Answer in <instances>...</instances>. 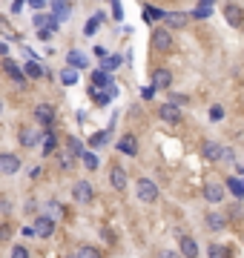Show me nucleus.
Wrapping results in <instances>:
<instances>
[{"label":"nucleus","mask_w":244,"mask_h":258,"mask_svg":"<svg viewBox=\"0 0 244 258\" xmlns=\"http://www.w3.org/2000/svg\"><path fill=\"white\" fill-rule=\"evenodd\" d=\"M152 49H158V52H170L173 49V32L170 29H155L150 37Z\"/></svg>","instance_id":"f257e3e1"},{"label":"nucleus","mask_w":244,"mask_h":258,"mask_svg":"<svg viewBox=\"0 0 244 258\" xmlns=\"http://www.w3.org/2000/svg\"><path fill=\"white\" fill-rule=\"evenodd\" d=\"M135 189H138V198L144 201V204H152V201H158V187L152 184L150 178H141Z\"/></svg>","instance_id":"f03ea898"},{"label":"nucleus","mask_w":244,"mask_h":258,"mask_svg":"<svg viewBox=\"0 0 244 258\" xmlns=\"http://www.w3.org/2000/svg\"><path fill=\"white\" fill-rule=\"evenodd\" d=\"M17 169H20V158H17V155L0 152V172H3V175H14Z\"/></svg>","instance_id":"7ed1b4c3"},{"label":"nucleus","mask_w":244,"mask_h":258,"mask_svg":"<svg viewBox=\"0 0 244 258\" xmlns=\"http://www.w3.org/2000/svg\"><path fill=\"white\" fill-rule=\"evenodd\" d=\"M72 198L78 201V204H89V201H92V187H89L86 181H78V184L72 187Z\"/></svg>","instance_id":"20e7f679"},{"label":"nucleus","mask_w":244,"mask_h":258,"mask_svg":"<svg viewBox=\"0 0 244 258\" xmlns=\"http://www.w3.org/2000/svg\"><path fill=\"white\" fill-rule=\"evenodd\" d=\"M52 233H55V221H52V218H46V215L35 218V235L37 238H49Z\"/></svg>","instance_id":"39448f33"},{"label":"nucleus","mask_w":244,"mask_h":258,"mask_svg":"<svg viewBox=\"0 0 244 258\" xmlns=\"http://www.w3.org/2000/svg\"><path fill=\"white\" fill-rule=\"evenodd\" d=\"M204 201L221 204V201H224V184H207V187H204Z\"/></svg>","instance_id":"423d86ee"},{"label":"nucleus","mask_w":244,"mask_h":258,"mask_svg":"<svg viewBox=\"0 0 244 258\" xmlns=\"http://www.w3.org/2000/svg\"><path fill=\"white\" fill-rule=\"evenodd\" d=\"M158 112H161V118L167 121V124H181V109H178L175 104H164Z\"/></svg>","instance_id":"0eeeda50"},{"label":"nucleus","mask_w":244,"mask_h":258,"mask_svg":"<svg viewBox=\"0 0 244 258\" xmlns=\"http://www.w3.org/2000/svg\"><path fill=\"white\" fill-rule=\"evenodd\" d=\"M152 86L155 89H167V86H173V75L167 69H155L152 72Z\"/></svg>","instance_id":"6e6552de"},{"label":"nucleus","mask_w":244,"mask_h":258,"mask_svg":"<svg viewBox=\"0 0 244 258\" xmlns=\"http://www.w3.org/2000/svg\"><path fill=\"white\" fill-rule=\"evenodd\" d=\"M164 20H167V29L173 32V29H184L187 26V14H181V12H170V14H164Z\"/></svg>","instance_id":"1a4fd4ad"},{"label":"nucleus","mask_w":244,"mask_h":258,"mask_svg":"<svg viewBox=\"0 0 244 258\" xmlns=\"http://www.w3.org/2000/svg\"><path fill=\"white\" fill-rule=\"evenodd\" d=\"M35 118L43 124V127H49V124L55 121V109H52L49 104H40V106H35Z\"/></svg>","instance_id":"9d476101"},{"label":"nucleus","mask_w":244,"mask_h":258,"mask_svg":"<svg viewBox=\"0 0 244 258\" xmlns=\"http://www.w3.org/2000/svg\"><path fill=\"white\" fill-rule=\"evenodd\" d=\"M178 250H181V256L184 258H198V244H196V238H181V244H178Z\"/></svg>","instance_id":"9b49d317"},{"label":"nucleus","mask_w":244,"mask_h":258,"mask_svg":"<svg viewBox=\"0 0 244 258\" xmlns=\"http://www.w3.org/2000/svg\"><path fill=\"white\" fill-rule=\"evenodd\" d=\"M118 149L124 155H138V141H135V135H124L121 141H118Z\"/></svg>","instance_id":"f8f14e48"},{"label":"nucleus","mask_w":244,"mask_h":258,"mask_svg":"<svg viewBox=\"0 0 244 258\" xmlns=\"http://www.w3.org/2000/svg\"><path fill=\"white\" fill-rule=\"evenodd\" d=\"M109 181H112L115 189H127V172H124L121 166H112V169H109Z\"/></svg>","instance_id":"ddd939ff"},{"label":"nucleus","mask_w":244,"mask_h":258,"mask_svg":"<svg viewBox=\"0 0 244 258\" xmlns=\"http://www.w3.org/2000/svg\"><path fill=\"white\" fill-rule=\"evenodd\" d=\"M37 141H40V132H37V129H32V127L20 129V143H23V146H35Z\"/></svg>","instance_id":"4468645a"},{"label":"nucleus","mask_w":244,"mask_h":258,"mask_svg":"<svg viewBox=\"0 0 244 258\" xmlns=\"http://www.w3.org/2000/svg\"><path fill=\"white\" fill-rule=\"evenodd\" d=\"M66 60H69V69H83L86 66V55L78 52V49H72L69 55H66Z\"/></svg>","instance_id":"2eb2a0df"},{"label":"nucleus","mask_w":244,"mask_h":258,"mask_svg":"<svg viewBox=\"0 0 244 258\" xmlns=\"http://www.w3.org/2000/svg\"><path fill=\"white\" fill-rule=\"evenodd\" d=\"M201 149H204V158H210V161H219L221 152H224L219 143H213V141H204V146H201Z\"/></svg>","instance_id":"dca6fc26"},{"label":"nucleus","mask_w":244,"mask_h":258,"mask_svg":"<svg viewBox=\"0 0 244 258\" xmlns=\"http://www.w3.org/2000/svg\"><path fill=\"white\" fill-rule=\"evenodd\" d=\"M66 149H69V155H75V158H83L86 155V149H83V143L78 141V138H66Z\"/></svg>","instance_id":"f3484780"},{"label":"nucleus","mask_w":244,"mask_h":258,"mask_svg":"<svg viewBox=\"0 0 244 258\" xmlns=\"http://www.w3.org/2000/svg\"><path fill=\"white\" fill-rule=\"evenodd\" d=\"M3 69H6L9 75H12V81H14V83H20V86L26 83V75H23L20 69H17V66H14L12 60H6V63H3Z\"/></svg>","instance_id":"a211bd4d"},{"label":"nucleus","mask_w":244,"mask_h":258,"mask_svg":"<svg viewBox=\"0 0 244 258\" xmlns=\"http://www.w3.org/2000/svg\"><path fill=\"white\" fill-rule=\"evenodd\" d=\"M92 83H95V86H109L112 78H109V72H106V69H95L92 72Z\"/></svg>","instance_id":"6ab92c4d"},{"label":"nucleus","mask_w":244,"mask_h":258,"mask_svg":"<svg viewBox=\"0 0 244 258\" xmlns=\"http://www.w3.org/2000/svg\"><path fill=\"white\" fill-rule=\"evenodd\" d=\"M224 14H227V23H230V26H239V23H242V9H239V6H227V9H224Z\"/></svg>","instance_id":"aec40b11"},{"label":"nucleus","mask_w":244,"mask_h":258,"mask_svg":"<svg viewBox=\"0 0 244 258\" xmlns=\"http://www.w3.org/2000/svg\"><path fill=\"white\" fill-rule=\"evenodd\" d=\"M207 230H224V215L210 212V215H207Z\"/></svg>","instance_id":"412c9836"},{"label":"nucleus","mask_w":244,"mask_h":258,"mask_svg":"<svg viewBox=\"0 0 244 258\" xmlns=\"http://www.w3.org/2000/svg\"><path fill=\"white\" fill-rule=\"evenodd\" d=\"M78 258H101V253H98L95 247H89V244H81V250H78Z\"/></svg>","instance_id":"4be33fe9"},{"label":"nucleus","mask_w":244,"mask_h":258,"mask_svg":"<svg viewBox=\"0 0 244 258\" xmlns=\"http://www.w3.org/2000/svg\"><path fill=\"white\" fill-rule=\"evenodd\" d=\"M161 17H164V12L155 9V6H147V9H144V20H147V23H150V20H161Z\"/></svg>","instance_id":"5701e85b"},{"label":"nucleus","mask_w":244,"mask_h":258,"mask_svg":"<svg viewBox=\"0 0 244 258\" xmlns=\"http://www.w3.org/2000/svg\"><path fill=\"white\" fill-rule=\"evenodd\" d=\"M210 258H230V250L221 244H213L210 247Z\"/></svg>","instance_id":"b1692460"},{"label":"nucleus","mask_w":244,"mask_h":258,"mask_svg":"<svg viewBox=\"0 0 244 258\" xmlns=\"http://www.w3.org/2000/svg\"><path fill=\"white\" fill-rule=\"evenodd\" d=\"M60 81L66 83V86L78 83V72H75V69H63V72H60Z\"/></svg>","instance_id":"393cba45"},{"label":"nucleus","mask_w":244,"mask_h":258,"mask_svg":"<svg viewBox=\"0 0 244 258\" xmlns=\"http://www.w3.org/2000/svg\"><path fill=\"white\" fill-rule=\"evenodd\" d=\"M43 155H55V135L46 132V141H43Z\"/></svg>","instance_id":"a878e982"},{"label":"nucleus","mask_w":244,"mask_h":258,"mask_svg":"<svg viewBox=\"0 0 244 258\" xmlns=\"http://www.w3.org/2000/svg\"><path fill=\"white\" fill-rule=\"evenodd\" d=\"M52 6H55V12L60 14V17H66V14H69V3H66V0H55V3H52Z\"/></svg>","instance_id":"bb28decb"},{"label":"nucleus","mask_w":244,"mask_h":258,"mask_svg":"<svg viewBox=\"0 0 244 258\" xmlns=\"http://www.w3.org/2000/svg\"><path fill=\"white\" fill-rule=\"evenodd\" d=\"M26 75H29V78H40V75H43V69L37 66L35 60H29V63H26Z\"/></svg>","instance_id":"cd10ccee"},{"label":"nucleus","mask_w":244,"mask_h":258,"mask_svg":"<svg viewBox=\"0 0 244 258\" xmlns=\"http://www.w3.org/2000/svg\"><path fill=\"white\" fill-rule=\"evenodd\" d=\"M101 20H104V14H95L92 20L86 23V35H95V29H98V23H101Z\"/></svg>","instance_id":"c85d7f7f"},{"label":"nucleus","mask_w":244,"mask_h":258,"mask_svg":"<svg viewBox=\"0 0 244 258\" xmlns=\"http://www.w3.org/2000/svg\"><path fill=\"white\" fill-rule=\"evenodd\" d=\"M9 238H12V227L9 224H0V244H6Z\"/></svg>","instance_id":"c756f323"},{"label":"nucleus","mask_w":244,"mask_h":258,"mask_svg":"<svg viewBox=\"0 0 244 258\" xmlns=\"http://www.w3.org/2000/svg\"><path fill=\"white\" fill-rule=\"evenodd\" d=\"M227 187H230V192H236L239 198H242V195H244V189H242V181H236V178H230V181H227Z\"/></svg>","instance_id":"7c9ffc66"},{"label":"nucleus","mask_w":244,"mask_h":258,"mask_svg":"<svg viewBox=\"0 0 244 258\" xmlns=\"http://www.w3.org/2000/svg\"><path fill=\"white\" fill-rule=\"evenodd\" d=\"M106 138H109L106 132H98V135H92V141H89V143H92V146H104V143H106Z\"/></svg>","instance_id":"2f4dec72"},{"label":"nucleus","mask_w":244,"mask_h":258,"mask_svg":"<svg viewBox=\"0 0 244 258\" xmlns=\"http://www.w3.org/2000/svg\"><path fill=\"white\" fill-rule=\"evenodd\" d=\"M83 164H86V169H95V166H98V158H95L92 152H86L83 155Z\"/></svg>","instance_id":"473e14b6"},{"label":"nucleus","mask_w":244,"mask_h":258,"mask_svg":"<svg viewBox=\"0 0 244 258\" xmlns=\"http://www.w3.org/2000/svg\"><path fill=\"white\" fill-rule=\"evenodd\" d=\"M210 14H213L210 9H204V6H198L196 12H193V17H196V20H204V17H210Z\"/></svg>","instance_id":"72a5a7b5"},{"label":"nucleus","mask_w":244,"mask_h":258,"mask_svg":"<svg viewBox=\"0 0 244 258\" xmlns=\"http://www.w3.org/2000/svg\"><path fill=\"white\" fill-rule=\"evenodd\" d=\"M12 258H29V253H26V247H12Z\"/></svg>","instance_id":"f704fd0d"},{"label":"nucleus","mask_w":244,"mask_h":258,"mask_svg":"<svg viewBox=\"0 0 244 258\" xmlns=\"http://www.w3.org/2000/svg\"><path fill=\"white\" fill-rule=\"evenodd\" d=\"M118 66H121V58H118V55H112V58L106 60V72H109V69H118Z\"/></svg>","instance_id":"c9c22d12"},{"label":"nucleus","mask_w":244,"mask_h":258,"mask_svg":"<svg viewBox=\"0 0 244 258\" xmlns=\"http://www.w3.org/2000/svg\"><path fill=\"white\" fill-rule=\"evenodd\" d=\"M210 118H213V121L224 118V109H221V106H213V109H210Z\"/></svg>","instance_id":"e433bc0d"},{"label":"nucleus","mask_w":244,"mask_h":258,"mask_svg":"<svg viewBox=\"0 0 244 258\" xmlns=\"http://www.w3.org/2000/svg\"><path fill=\"white\" fill-rule=\"evenodd\" d=\"M158 258H181V256H178V253H170V250H161V253H158Z\"/></svg>","instance_id":"4c0bfd02"},{"label":"nucleus","mask_w":244,"mask_h":258,"mask_svg":"<svg viewBox=\"0 0 244 258\" xmlns=\"http://www.w3.org/2000/svg\"><path fill=\"white\" fill-rule=\"evenodd\" d=\"M112 12H115V17H121V3L118 0H112Z\"/></svg>","instance_id":"58836bf2"},{"label":"nucleus","mask_w":244,"mask_h":258,"mask_svg":"<svg viewBox=\"0 0 244 258\" xmlns=\"http://www.w3.org/2000/svg\"><path fill=\"white\" fill-rule=\"evenodd\" d=\"M29 3H32L35 9H43V6H46V0H29Z\"/></svg>","instance_id":"ea45409f"},{"label":"nucleus","mask_w":244,"mask_h":258,"mask_svg":"<svg viewBox=\"0 0 244 258\" xmlns=\"http://www.w3.org/2000/svg\"><path fill=\"white\" fill-rule=\"evenodd\" d=\"M201 6H204V9H210V6H213V0H201Z\"/></svg>","instance_id":"a19ab883"},{"label":"nucleus","mask_w":244,"mask_h":258,"mask_svg":"<svg viewBox=\"0 0 244 258\" xmlns=\"http://www.w3.org/2000/svg\"><path fill=\"white\" fill-rule=\"evenodd\" d=\"M0 55H6V43H0Z\"/></svg>","instance_id":"79ce46f5"},{"label":"nucleus","mask_w":244,"mask_h":258,"mask_svg":"<svg viewBox=\"0 0 244 258\" xmlns=\"http://www.w3.org/2000/svg\"><path fill=\"white\" fill-rule=\"evenodd\" d=\"M0 112H3V101H0Z\"/></svg>","instance_id":"37998d69"},{"label":"nucleus","mask_w":244,"mask_h":258,"mask_svg":"<svg viewBox=\"0 0 244 258\" xmlns=\"http://www.w3.org/2000/svg\"><path fill=\"white\" fill-rule=\"evenodd\" d=\"M69 258H78V256H69Z\"/></svg>","instance_id":"c03bdc74"},{"label":"nucleus","mask_w":244,"mask_h":258,"mask_svg":"<svg viewBox=\"0 0 244 258\" xmlns=\"http://www.w3.org/2000/svg\"><path fill=\"white\" fill-rule=\"evenodd\" d=\"M242 169H244V164H242Z\"/></svg>","instance_id":"a18cd8bd"},{"label":"nucleus","mask_w":244,"mask_h":258,"mask_svg":"<svg viewBox=\"0 0 244 258\" xmlns=\"http://www.w3.org/2000/svg\"><path fill=\"white\" fill-rule=\"evenodd\" d=\"M242 189H244V184H242Z\"/></svg>","instance_id":"49530a36"}]
</instances>
